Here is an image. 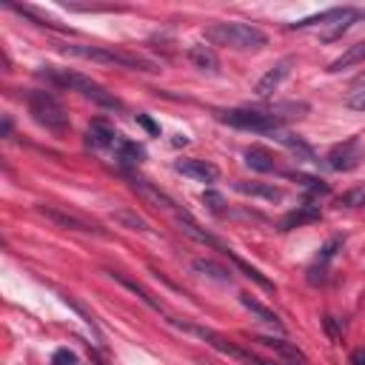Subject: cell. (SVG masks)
<instances>
[{"label": "cell", "instance_id": "obj_1", "mask_svg": "<svg viewBox=\"0 0 365 365\" xmlns=\"http://www.w3.org/2000/svg\"><path fill=\"white\" fill-rule=\"evenodd\" d=\"M37 77L46 80V83H51V86H57V88L77 91V94L88 97L91 103H97V106H106V108H123V103H120L111 91H106L97 80H91V77H86V74H80V71H74V68L40 66V68H37Z\"/></svg>", "mask_w": 365, "mask_h": 365}, {"label": "cell", "instance_id": "obj_2", "mask_svg": "<svg viewBox=\"0 0 365 365\" xmlns=\"http://www.w3.org/2000/svg\"><path fill=\"white\" fill-rule=\"evenodd\" d=\"M205 40L211 46H228L237 51H254L262 48L268 43V34L251 23H240V20H225V23H211L205 29Z\"/></svg>", "mask_w": 365, "mask_h": 365}, {"label": "cell", "instance_id": "obj_3", "mask_svg": "<svg viewBox=\"0 0 365 365\" xmlns=\"http://www.w3.org/2000/svg\"><path fill=\"white\" fill-rule=\"evenodd\" d=\"M60 51L83 57V60H94V63H106V66H120V68H131V71H157V66L140 54L114 48V46H83V43H66L60 46Z\"/></svg>", "mask_w": 365, "mask_h": 365}, {"label": "cell", "instance_id": "obj_4", "mask_svg": "<svg viewBox=\"0 0 365 365\" xmlns=\"http://www.w3.org/2000/svg\"><path fill=\"white\" fill-rule=\"evenodd\" d=\"M26 103H29V114L34 117L37 125H43L46 131H51L54 137H63L68 131L66 106L51 91H29L26 94Z\"/></svg>", "mask_w": 365, "mask_h": 365}, {"label": "cell", "instance_id": "obj_5", "mask_svg": "<svg viewBox=\"0 0 365 365\" xmlns=\"http://www.w3.org/2000/svg\"><path fill=\"white\" fill-rule=\"evenodd\" d=\"M168 322H171V325H177V328H182L185 334L200 336L202 342H208L214 351L225 354V356H228V359H234V362H242V365H271V362H265V359L254 356L251 351H245L242 345H237V342L225 339L222 334H217V331H211V328H202V325H197V322H185V319H177V317H168Z\"/></svg>", "mask_w": 365, "mask_h": 365}, {"label": "cell", "instance_id": "obj_6", "mask_svg": "<svg viewBox=\"0 0 365 365\" xmlns=\"http://www.w3.org/2000/svg\"><path fill=\"white\" fill-rule=\"evenodd\" d=\"M217 120L231 125V128H240V131H259V134H271L279 128V120L265 108H222L217 111Z\"/></svg>", "mask_w": 365, "mask_h": 365}, {"label": "cell", "instance_id": "obj_7", "mask_svg": "<svg viewBox=\"0 0 365 365\" xmlns=\"http://www.w3.org/2000/svg\"><path fill=\"white\" fill-rule=\"evenodd\" d=\"M37 211L46 217V220H51L54 225H60V228H66V231H80V234H94V237H106V231L97 225V222H88L86 217H80V214H71V211H66V208H57V205H37Z\"/></svg>", "mask_w": 365, "mask_h": 365}, {"label": "cell", "instance_id": "obj_8", "mask_svg": "<svg viewBox=\"0 0 365 365\" xmlns=\"http://www.w3.org/2000/svg\"><path fill=\"white\" fill-rule=\"evenodd\" d=\"M362 157H365V151H362L359 137H351V140H345V143H336V145L328 151L325 163H328V168H334V171H354V168L362 163Z\"/></svg>", "mask_w": 365, "mask_h": 365}, {"label": "cell", "instance_id": "obj_9", "mask_svg": "<svg viewBox=\"0 0 365 365\" xmlns=\"http://www.w3.org/2000/svg\"><path fill=\"white\" fill-rule=\"evenodd\" d=\"M291 68H294V57H282V60H277L259 80H257V86H254V94L259 97V100H265V97H271L279 86H282V80L291 74Z\"/></svg>", "mask_w": 365, "mask_h": 365}, {"label": "cell", "instance_id": "obj_10", "mask_svg": "<svg viewBox=\"0 0 365 365\" xmlns=\"http://www.w3.org/2000/svg\"><path fill=\"white\" fill-rule=\"evenodd\" d=\"M128 182H131V188H134L143 200H148L151 205H157V208H163V211H168V214H180L177 202H174L165 191H160L154 182H148V180H143V177H128Z\"/></svg>", "mask_w": 365, "mask_h": 365}, {"label": "cell", "instance_id": "obj_11", "mask_svg": "<svg viewBox=\"0 0 365 365\" xmlns=\"http://www.w3.org/2000/svg\"><path fill=\"white\" fill-rule=\"evenodd\" d=\"M174 168L182 174V177H191L197 182H214L220 177V168L208 160H197V157H188V160H177Z\"/></svg>", "mask_w": 365, "mask_h": 365}, {"label": "cell", "instance_id": "obj_12", "mask_svg": "<svg viewBox=\"0 0 365 365\" xmlns=\"http://www.w3.org/2000/svg\"><path fill=\"white\" fill-rule=\"evenodd\" d=\"M254 342H259L262 348L279 354L282 359H288V362H294V365H308V356H305L294 342H288V339H282V336H254Z\"/></svg>", "mask_w": 365, "mask_h": 365}, {"label": "cell", "instance_id": "obj_13", "mask_svg": "<svg viewBox=\"0 0 365 365\" xmlns=\"http://www.w3.org/2000/svg\"><path fill=\"white\" fill-rule=\"evenodd\" d=\"M174 220H177V225L182 228V234H188L191 240H197V242H202V245H211V248H217V251H222V248H225V242H222V240H217L214 234H208L205 228H200V225L191 220V214H188V211L174 214Z\"/></svg>", "mask_w": 365, "mask_h": 365}, {"label": "cell", "instance_id": "obj_14", "mask_svg": "<svg viewBox=\"0 0 365 365\" xmlns=\"http://www.w3.org/2000/svg\"><path fill=\"white\" fill-rule=\"evenodd\" d=\"M351 6H336V9H325L319 14H311V17H302L297 23H288V29H311V26H319V29H328L331 23H339L345 14H348Z\"/></svg>", "mask_w": 365, "mask_h": 365}, {"label": "cell", "instance_id": "obj_15", "mask_svg": "<svg viewBox=\"0 0 365 365\" xmlns=\"http://www.w3.org/2000/svg\"><path fill=\"white\" fill-rule=\"evenodd\" d=\"M86 143L91 148H108V145H117L120 143V134L106 123V120H94L86 131Z\"/></svg>", "mask_w": 365, "mask_h": 365}, {"label": "cell", "instance_id": "obj_16", "mask_svg": "<svg viewBox=\"0 0 365 365\" xmlns=\"http://www.w3.org/2000/svg\"><path fill=\"white\" fill-rule=\"evenodd\" d=\"M319 217H322V214H319V205H311V202L297 205L294 211H288V214L282 217L279 231H291V228H299V225H311V222H317Z\"/></svg>", "mask_w": 365, "mask_h": 365}, {"label": "cell", "instance_id": "obj_17", "mask_svg": "<svg viewBox=\"0 0 365 365\" xmlns=\"http://www.w3.org/2000/svg\"><path fill=\"white\" fill-rule=\"evenodd\" d=\"M106 274H108V277H111L114 282H120L123 288H128V291H131L134 297H140V299H143V302H145V305H148L151 311L163 314L165 319L171 317V314H165V308H163V305H160V302H157V299H154V297H151V294H148V291H145V288H143V285H140L137 279H131V277H125V274H120V271H106Z\"/></svg>", "mask_w": 365, "mask_h": 365}, {"label": "cell", "instance_id": "obj_18", "mask_svg": "<svg viewBox=\"0 0 365 365\" xmlns=\"http://www.w3.org/2000/svg\"><path fill=\"white\" fill-rule=\"evenodd\" d=\"M188 60H191L200 71H208V74H217V71H220V57H217V51H214L211 46H205V43H194V46L188 48Z\"/></svg>", "mask_w": 365, "mask_h": 365}, {"label": "cell", "instance_id": "obj_19", "mask_svg": "<svg viewBox=\"0 0 365 365\" xmlns=\"http://www.w3.org/2000/svg\"><path fill=\"white\" fill-rule=\"evenodd\" d=\"M242 157H245V165H248L251 171L268 174V171H274V168H277V157H274L265 145H248Z\"/></svg>", "mask_w": 365, "mask_h": 365}, {"label": "cell", "instance_id": "obj_20", "mask_svg": "<svg viewBox=\"0 0 365 365\" xmlns=\"http://www.w3.org/2000/svg\"><path fill=\"white\" fill-rule=\"evenodd\" d=\"M220 254H222V257H228V259H231V262H234V265H237V268H240V271H242V274H245L248 279H254V282H257L259 288H265V291H271V294L277 291V285H274V282H271V279H268L265 274H259V271H257L254 265H248V262H245L242 257H237V254H234V251H231L228 245H225V248H222Z\"/></svg>", "mask_w": 365, "mask_h": 365}, {"label": "cell", "instance_id": "obj_21", "mask_svg": "<svg viewBox=\"0 0 365 365\" xmlns=\"http://www.w3.org/2000/svg\"><path fill=\"white\" fill-rule=\"evenodd\" d=\"M240 302H242V308H248L259 322H265V325H274V331H285V325H282V319L271 311V308H265L262 302H257L251 294H240Z\"/></svg>", "mask_w": 365, "mask_h": 365}, {"label": "cell", "instance_id": "obj_22", "mask_svg": "<svg viewBox=\"0 0 365 365\" xmlns=\"http://www.w3.org/2000/svg\"><path fill=\"white\" fill-rule=\"evenodd\" d=\"M143 157H145V148L140 143H131V140H123L120 137V143H117V163L123 168H131V165L143 163Z\"/></svg>", "mask_w": 365, "mask_h": 365}, {"label": "cell", "instance_id": "obj_23", "mask_svg": "<svg viewBox=\"0 0 365 365\" xmlns=\"http://www.w3.org/2000/svg\"><path fill=\"white\" fill-rule=\"evenodd\" d=\"M191 268L205 274V277H211V279H217V282H231V271L225 265H220L217 259H211V257H197L191 262Z\"/></svg>", "mask_w": 365, "mask_h": 365}, {"label": "cell", "instance_id": "obj_24", "mask_svg": "<svg viewBox=\"0 0 365 365\" xmlns=\"http://www.w3.org/2000/svg\"><path fill=\"white\" fill-rule=\"evenodd\" d=\"M365 60V40H359V43H354V46H348L336 60H331V66H328V71H342V68H348V66H356V63H362Z\"/></svg>", "mask_w": 365, "mask_h": 365}, {"label": "cell", "instance_id": "obj_25", "mask_svg": "<svg viewBox=\"0 0 365 365\" xmlns=\"http://www.w3.org/2000/svg\"><path fill=\"white\" fill-rule=\"evenodd\" d=\"M234 188L240 191V194H251V197H265V200H282V191L277 188V185H265V182H234Z\"/></svg>", "mask_w": 365, "mask_h": 365}, {"label": "cell", "instance_id": "obj_26", "mask_svg": "<svg viewBox=\"0 0 365 365\" xmlns=\"http://www.w3.org/2000/svg\"><path fill=\"white\" fill-rule=\"evenodd\" d=\"M111 220H114L117 225L128 228V231H151V225H148L137 211H131V208H117V211H111Z\"/></svg>", "mask_w": 365, "mask_h": 365}, {"label": "cell", "instance_id": "obj_27", "mask_svg": "<svg viewBox=\"0 0 365 365\" xmlns=\"http://www.w3.org/2000/svg\"><path fill=\"white\" fill-rule=\"evenodd\" d=\"M359 17H362V11H359V9H348V14H345L339 23H331L328 29H322V40H328V43H331V40L342 37V34H345V31H348Z\"/></svg>", "mask_w": 365, "mask_h": 365}, {"label": "cell", "instance_id": "obj_28", "mask_svg": "<svg viewBox=\"0 0 365 365\" xmlns=\"http://www.w3.org/2000/svg\"><path fill=\"white\" fill-rule=\"evenodd\" d=\"M336 205H339V208H362V205H365V185H356V188L339 194V197H336Z\"/></svg>", "mask_w": 365, "mask_h": 365}, {"label": "cell", "instance_id": "obj_29", "mask_svg": "<svg viewBox=\"0 0 365 365\" xmlns=\"http://www.w3.org/2000/svg\"><path fill=\"white\" fill-rule=\"evenodd\" d=\"M63 302H66V305H71V308H74V311H77V314H80V317L86 319V325H88V328L94 331V336L100 339V325H97V319H94V314H88V308H86L83 302H77V299H74L71 294H63Z\"/></svg>", "mask_w": 365, "mask_h": 365}, {"label": "cell", "instance_id": "obj_30", "mask_svg": "<svg viewBox=\"0 0 365 365\" xmlns=\"http://www.w3.org/2000/svg\"><path fill=\"white\" fill-rule=\"evenodd\" d=\"M288 177H291V180H297V182H302L308 191H317V194H328V182H322L319 177H308V174H299V171H288Z\"/></svg>", "mask_w": 365, "mask_h": 365}, {"label": "cell", "instance_id": "obj_31", "mask_svg": "<svg viewBox=\"0 0 365 365\" xmlns=\"http://www.w3.org/2000/svg\"><path fill=\"white\" fill-rule=\"evenodd\" d=\"M202 205H205L211 214H222L228 202H225V197H222L220 191H214V188H205V191H202Z\"/></svg>", "mask_w": 365, "mask_h": 365}, {"label": "cell", "instance_id": "obj_32", "mask_svg": "<svg viewBox=\"0 0 365 365\" xmlns=\"http://www.w3.org/2000/svg\"><path fill=\"white\" fill-rule=\"evenodd\" d=\"M339 245H342V240H328V242L322 245V254H319V259H317V262H319V265H328Z\"/></svg>", "mask_w": 365, "mask_h": 365}, {"label": "cell", "instance_id": "obj_33", "mask_svg": "<svg viewBox=\"0 0 365 365\" xmlns=\"http://www.w3.org/2000/svg\"><path fill=\"white\" fill-rule=\"evenodd\" d=\"M322 325H325V331H328V336H331L334 342H339V339H342V325L336 322V317H325V319H322Z\"/></svg>", "mask_w": 365, "mask_h": 365}, {"label": "cell", "instance_id": "obj_34", "mask_svg": "<svg viewBox=\"0 0 365 365\" xmlns=\"http://www.w3.org/2000/svg\"><path fill=\"white\" fill-rule=\"evenodd\" d=\"M51 365H77V356H74L68 348H60V351H54Z\"/></svg>", "mask_w": 365, "mask_h": 365}, {"label": "cell", "instance_id": "obj_35", "mask_svg": "<svg viewBox=\"0 0 365 365\" xmlns=\"http://www.w3.org/2000/svg\"><path fill=\"white\" fill-rule=\"evenodd\" d=\"M348 108H354V111H365V91H356V94L348 100Z\"/></svg>", "mask_w": 365, "mask_h": 365}, {"label": "cell", "instance_id": "obj_36", "mask_svg": "<svg viewBox=\"0 0 365 365\" xmlns=\"http://www.w3.org/2000/svg\"><path fill=\"white\" fill-rule=\"evenodd\" d=\"M137 123H140V125H143V128H148V131H151V134H160V128H157V125H154V120H148V117H145V114H137Z\"/></svg>", "mask_w": 365, "mask_h": 365}, {"label": "cell", "instance_id": "obj_37", "mask_svg": "<svg viewBox=\"0 0 365 365\" xmlns=\"http://www.w3.org/2000/svg\"><path fill=\"white\" fill-rule=\"evenodd\" d=\"M351 365H365V348L351 351Z\"/></svg>", "mask_w": 365, "mask_h": 365}, {"label": "cell", "instance_id": "obj_38", "mask_svg": "<svg viewBox=\"0 0 365 365\" xmlns=\"http://www.w3.org/2000/svg\"><path fill=\"white\" fill-rule=\"evenodd\" d=\"M9 134H11V120L3 117V137H9Z\"/></svg>", "mask_w": 365, "mask_h": 365}, {"label": "cell", "instance_id": "obj_39", "mask_svg": "<svg viewBox=\"0 0 365 365\" xmlns=\"http://www.w3.org/2000/svg\"><path fill=\"white\" fill-rule=\"evenodd\" d=\"M185 143H188V137H182V134L174 137V145H185Z\"/></svg>", "mask_w": 365, "mask_h": 365}, {"label": "cell", "instance_id": "obj_40", "mask_svg": "<svg viewBox=\"0 0 365 365\" xmlns=\"http://www.w3.org/2000/svg\"><path fill=\"white\" fill-rule=\"evenodd\" d=\"M354 86H365V74H359V77L354 80Z\"/></svg>", "mask_w": 365, "mask_h": 365}]
</instances>
